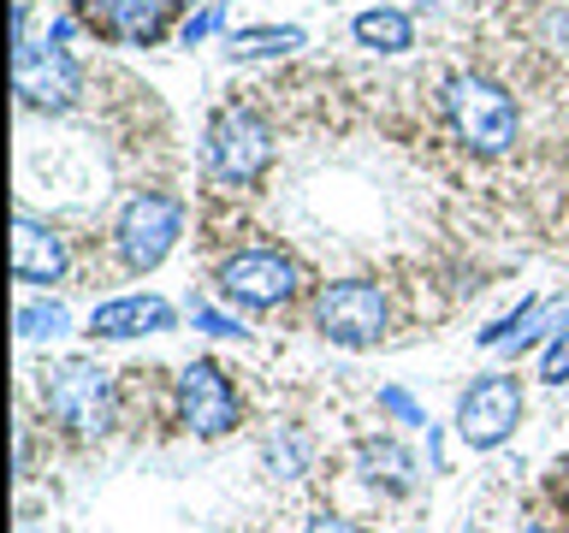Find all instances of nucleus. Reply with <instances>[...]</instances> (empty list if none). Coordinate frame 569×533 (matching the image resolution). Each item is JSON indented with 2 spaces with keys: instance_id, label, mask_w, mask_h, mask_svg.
Returning a JSON list of instances; mask_svg holds the SVG:
<instances>
[{
  "instance_id": "f257e3e1",
  "label": "nucleus",
  "mask_w": 569,
  "mask_h": 533,
  "mask_svg": "<svg viewBox=\"0 0 569 533\" xmlns=\"http://www.w3.org/2000/svg\"><path fill=\"white\" fill-rule=\"evenodd\" d=\"M445 119H451V131L469 142L475 154H510L516 131H522L510 89L480 78V71H457V78L445 83Z\"/></svg>"
},
{
  "instance_id": "f03ea898",
  "label": "nucleus",
  "mask_w": 569,
  "mask_h": 533,
  "mask_svg": "<svg viewBox=\"0 0 569 533\" xmlns=\"http://www.w3.org/2000/svg\"><path fill=\"white\" fill-rule=\"evenodd\" d=\"M36 398H42V409L53 421L71 426V433H83V439L113 426V380H107L96 362H53V368H42Z\"/></svg>"
},
{
  "instance_id": "7ed1b4c3",
  "label": "nucleus",
  "mask_w": 569,
  "mask_h": 533,
  "mask_svg": "<svg viewBox=\"0 0 569 533\" xmlns=\"http://www.w3.org/2000/svg\"><path fill=\"white\" fill-rule=\"evenodd\" d=\"M386 320H391V302L373 279H338V284H320V296H315L320 338H332V344H345V350L380 344Z\"/></svg>"
},
{
  "instance_id": "20e7f679",
  "label": "nucleus",
  "mask_w": 569,
  "mask_h": 533,
  "mask_svg": "<svg viewBox=\"0 0 569 533\" xmlns=\"http://www.w3.org/2000/svg\"><path fill=\"white\" fill-rule=\"evenodd\" d=\"M178 231H184V202H178V195H167V190L131 195L119 213V231H113L119 261L131 266V273H154V266L172 255Z\"/></svg>"
},
{
  "instance_id": "39448f33",
  "label": "nucleus",
  "mask_w": 569,
  "mask_h": 533,
  "mask_svg": "<svg viewBox=\"0 0 569 533\" xmlns=\"http://www.w3.org/2000/svg\"><path fill=\"white\" fill-rule=\"evenodd\" d=\"M267 160H273V131H267V119H256L249 107H226V113L208 124L213 184H226V190L256 184V178L267 172Z\"/></svg>"
},
{
  "instance_id": "423d86ee",
  "label": "nucleus",
  "mask_w": 569,
  "mask_h": 533,
  "mask_svg": "<svg viewBox=\"0 0 569 533\" xmlns=\"http://www.w3.org/2000/svg\"><path fill=\"white\" fill-rule=\"evenodd\" d=\"M516 426H522V380H510V373H487V380H475L462 391L457 403V439L469 444V451H492V444H505Z\"/></svg>"
},
{
  "instance_id": "0eeeda50",
  "label": "nucleus",
  "mask_w": 569,
  "mask_h": 533,
  "mask_svg": "<svg viewBox=\"0 0 569 533\" xmlns=\"http://www.w3.org/2000/svg\"><path fill=\"white\" fill-rule=\"evenodd\" d=\"M12 89H18L24 107L66 113V107L83 95V71H78V60H71L66 48H53V42H42V48L18 42L12 48Z\"/></svg>"
},
{
  "instance_id": "6e6552de",
  "label": "nucleus",
  "mask_w": 569,
  "mask_h": 533,
  "mask_svg": "<svg viewBox=\"0 0 569 533\" xmlns=\"http://www.w3.org/2000/svg\"><path fill=\"white\" fill-rule=\"evenodd\" d=\"M220 296L238 309H279L297 296V261L279 249H238L220 261Z\"/></svg>"
},
{
  "instance_id": "1a4fd4ad",
  "label": "nucleus",
  "mask_w": 569,
  "mask_h": 533,
  "mask_svg": "<svg viewBox=\"0 0 569 533\" xmlns=\"http://www.w3.org/2000/svg\"><path fill=\"white\" fill-rule=\"evenodd\" d=\"M178 421H184L196 439H220L238 426V391H231L226 368L190 362L178 373Z\"/></svg>"
},
{
  "instance_id": "9d476101",
  "label": "nucleus",
  "mask_w": 569,
  "mask_h": 533,
  "mask_svg": "<svg viewBox=\"0 0 569 533\" xmlns=\"http://www.w3.org/2000/svg\"><path fill=\"white\" fill-rule=\"evenodd\" d=\"M66 266H71V255H66L60 231H48L42 220L18 213V220H12V279H24V284H60Z\"/></svg>"
},
{
  "instance_id": "9b49d317",
  "label": "nucleus",
  "mask_w": 569,
  "mask_h": 533,
  "mask_svg": "<svg viewBox=\"0 0 569 533\" xmlns=\"http://www.w3.org/2000/svg\"><path fill=\"white\" fill-rule=\"evenodd\" d=\"M172 302L160 296H113L89 314V332L96 338H149V332H172Z\"/></svg>"
},
{
  "instance_id": "f8f14e48",
  "label": "nucleus",
  "mask_w": 569,
  "mask_h": 533,
  "mask_svg": "<svg viewBox=\"0 0 569 533\" xmlns=\"http://www.w3.org/2000/svg\"><path fill=\"white\" fill-rule=\"evenodd\" d=\"M178 7V0H107V36L124 48H149L160 30H167V12Z\"/></svg>"
},
{
  "instance_id": "ddd939ff",
  "label": "nucleus",
  "mask_w": 569,
  "mask_h": 533,
  "mask_svg": "<svg viewBox=\"0 0 569 533\" xmlns=\"http://www.w3.org/2000/svg\"><path fill=\"white\" fill-rule=\"evenodd\" d=\"M356 462H362V474H368V486H380V492H409L416 486V456L403 451L398 439H368L362 451H356Z\"/></svg>"
},
{
  "instance_id": "4468645a",
  "label": "nucleus",
  "mask_w": 569,
  "mask_h": 533,
  "mask_svg": "<svg viewBox=\"0 0 569 533\" xmlns=\"http://www.w3.org/2000/svg\"><path fill=\"white\" fill-rule=\"evenodd\" d=\"M356 42L373 48V53H409L416 48V18L398 12V7H368V12H356Z\"/></svg>"
},
{
  "instance_id": "2eb2a0df",
  "label": "nucleus",
  "mask_w": 569,
  "mask_h": 533,
  "mask_svg": "<svg viewBox=\"0 0 569 533\" xmlns=\"http://www.w3.org/2000/svg\"><path fill=\"white\" fill-rule=\"evenodd\" d=\"M302 42H309V36H302L297 24H256V30L231 36V60H267V53H291Z\"/></svg>"
},
{
  "instance_id": "dca6fc26",
  "label": "nucleus",
  "mask_w": 569,
  "mask_h": 533,
  "mask_svg": "<svg viewBox=\"0 0 569 533\" xmlns=\"http://www.w3.org/2000/svg\"><path fill=\"white\" fill-rule=\"evenodd\" d=\"M60 332H71L66 302H24L18 309V338H60Z\"/></svg>"
},
{
  "instance_id": "f3484780",
  "label": "nucleus",
  "mask_w": 569,
  "mask_h": 533,
  "mask_svg": "<svg viewBox=\"0 0 569 533\" xmlns=\"http://www.w3.org/2000/svg\"><path fill=\"white\" fill-rule=\"evenodd\" d=\"M380 409H386V415H398L403 426H427V409L409 398V391H398V385H386V391H380Z\"/></svg>"
},
{
  "instance_id": "a211bd4d",
  "label": "nucleus",
  "mask_w": 569,
  "mask_h": 533,
  "mask_svg": "<svg viewBox=\"0 0 569 533\" xmlns=\"http://www.w3.org/2000/svg\"><path fill=\"white\" fill-rule=\"evenodd\" d=\"M540 380L546 385H569V326L551 338V350H546V362H540Z\"/></svg>"
},
{
  "instance_id": "6ab92c4d",
  "label": "nucleus",
  "mask_w": 569,
  "mask_h": 533,
  "mask_svg": "<svg viewBox=\"0 0 569 533\" xmlns=\"http://www.w3.org/2000/svg\"><path fill=\"white\" fill-rule=\"evenodd\" d=\"M267 456H273L279 474H302V462H309V451H302L297 433H291V439H273V451H267Z\"/></svg>"
},
{
  "instance_id": "aec40b11",
  "label": "nucleus",
  "mask_w": 569,
  "mask_h": 533,
  "mask_svg": "<svg viewBox=\"0 0 569 533\" xmlns=\"http://www.w3.org/2000/svg\"><path fill=\"white\" fill-rule=\"evenodd\" d=\"M190 326H202L208 338H238L243 326L231 314H220V309H190Z\"/></svg>"
},
{
  "instance_id": "412c9836",
  "label": "nucleus",
  "mask_w": 569,
  "mask_h": 533,
  "mask_svg": "<svg viewBox=\"0 0 569 533\" xmlns=\"http://www.w3.org/2000/svg\"><path fill=\"white\" fill-rule=\"evenodd\" d=\"M213 30H220V7H202L196 18H184V30H178V42H184V48H196V42H202V36H213Z\"/></svg>"
},
{
  "instance_id": "4be33fe9",
  "label": "nucleus",
  "mask_w": 569,
  "mask_h": 533,
  "mask_svg": "<svg viewBox=\"0 0 569 533\" xmlns=\"http://www.w3.org/2000/svg\"><path fill=\"white\" fill-rule=\"evenodd\" d=\"M302 533H362V527H356V522H345V515H315V522L302 527Z\"/></svg>"
},
{
  "instance_id": "5701e85b",
  "label": "nucleus",
  "mask_w": 569,
  "mask_h": 533,
  "mask_svg": "<svg viewBox=\"0 0 569 533\" xmlns=\"http://www.w3.org/2000/svg\"><path fill=\"white\" fill-rule=\"evenodd\" d=\"M528 533H540V527H528Z\"/></svg>"
}]
</instances>
